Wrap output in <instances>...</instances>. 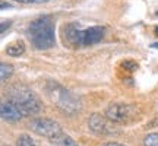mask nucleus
Returning <instances> with one entry per match:
<instances>
[{"mask_svg":"<svg viewBox=\"0 0 158 146\" xmlns=\"http://www.w3.org/2000/svg\"><path fill=\"white\" fill-rule=\"evenodd\" d=\"M101 146H124V145H120V143H116V142H108V143H104Z\"/></svg>","mask_w":158,"mask_h":146,"instance_id":"15","label":"nucleus"},{"mask_svg":"<svg viewBox=\"0 0 158 146\" xmlns=\"http://www.w3.org/2000/svg\"><path fill=\"white\" fill-rule=\"evenodd\" d=\"M28 37L37 50H48L56 44L54 23L50 16L38 18L28 26Z\"/></svg>","mask_w":158,"mask_h":146,"instance_id":"2","label":"nucleus"},{"mask_svg":"<svg viewBox=\"0 0 158 146\" xmlns=\"http://www.w3.org/2000/svg\"><path fill=\"white\" fill-rule=\"evenodd\" d=\"M152 47H158V43H155V44H154V45H152Z\"/></svg>","mask_w":158,"mask_h":146,"instance_id":"17","label":"nucleus"},{"mask_svg":"<svg viewBox=\"0 0 158 146\" xmlns=\"http://www.w3.org/2000/svg\"><path fill=\"white\" fill-rule=\"evenodd\" d=\"M0 114H2V118L9 123H18L23 117L21 110L12 101H3L0 104Z\"/></svg>","mask_w":158,"mask_h":146,"instance_id":"8","label":"nucleus"},{"mask_svg":"<svg viewBox=\"0 0 158 146\" xmlns=\"http://www.w3.org/2000/svg\"><path fill=\"white\" fill-rule=\"evenodd\" d=\"M107 117H102L100 114H92L88 118V126L91 130H94L98 135H111L114 132V129L108 124Z\"/></svg>","mask_w":158,"mask_h":146,"instance_id":"7","label":"nucleus"},{"mask_svg":"<svg viewBox=\"0 0 158 146\" xmlns=\"http://www.w3.org/2000/svg\"><path fill=\"white\" fill-rule=\"evenodd\" d=\"M29 129L35 132L37 135L48 137V139H54L56 136L62 135V129L60 126L50 118H44V117H38V118H32L29 121Z\"/></svg>","mask_w":158,"mask_h":146,"instance_id":"5","label":"nucleus"},{"mask_svg":"<svg viewBox=\"0 0 158 146\" xmlns=\"http://www.w3.org/2000/svg\"><path fill=\"white\" fill-rule=\"evenodd\" d=\"M10 25V22L7 23V26ZM5 28H6V22H2V32H5Z\"/></svg>","mask_w":158,"mask_h":146,"instance_id":"16","label":"nucleus"},{"mask_svg":"<svg viewBox=\"0 0 158 146\" xmlns=\"http://www.w3.org/2000/svg\"><path fill=\"white\" fill-rule=\"evenodd\" d=\"M10 101L16 104V107L21 110L23 116L37 114L41 110L38 96L34 92L25 86H13L10 89Z\"/></svg>","mask_w":158,"mask_h":146,"instance_id":"3","label":"nucleus"},{"mask_svg":"<svg viewBox=\"0 0 158 146\" xmlns=\"http://www.w3.org/2000/svg\"><path fill=\"white\" fill-rule=\"evenodd\" d=\"M157 15H158V12H157Z\"/></svg>","mask_w":158,"mask_h":146,"instance_id":"19","label":"nucleus"},{"mask_svg":"<svg viewBox=\"0 0 158 146\" xmlns=\"http://www.w3.org/2000/svg\"><path fill=\"white\" fill-rule=\"evenodd\" d=\"M143 146H158V133H151L145 136Z\"/></svg>","mask_w":158,"mask_h":146,"instance_id":"13","label":"nucleus"},{"mask_svg":"<svg viewBox=\"0 0 158 146\" xmlns=\"http://www.w3.org/2000/svg\"><path fill=\"white\" fill-rule=\"evenodd\" d=\"M16 146H38V143L28 135H21L16 139Z\"/></svg>","mask_w":158,"mask_h":146,"instance_id":"12","label":"nucleus"},{"mask_svg":"<svg viewBox=\"0 0 158 146\" xmlns=\"http://www.w3.org/2000/svg\"><path fill=\"white\" fill-rule=\"evenodd\" d=\"M50 85L53 88H48L47 92L50 95L51 101L54 102L62 111L68 112V114H75L76 111H79L81 102L70 91L64 89V88H62V86H59L56 83H50Z\"/></svg>","mask_w":158,"mask_h":146,"instance_id":"4","label":"nucleus"},{"mask_svg":"<svg viewBox=\"0 0 158 146\" xmlns=\"http://www.w3.org/2000/svg\"><path fill=\"white\" fill-rule=\"evenodd\" d=\"M51 143L54 146H78V143H76L70 136L64 135V133L56 136L54 139H51Z\"/></svg>","mask_w":158,"mask_h":146,"instance_id":"9","label":"nucleus"},{"mask_svg":"<svg viewBox=\"0 0 158 146\" xmlns=\"http://www.w3.org/2000/svg\"><path fill=\"white\" fill-rule=\"evenodd\" d=\"M106 29L102 26H91L81 29L76 23H68L63 26V41L72 47H89L95 45L104 38Z\"/></svg>","mask_w":158,"mask_h":146,"instance_id":"1","label":"nucleus"},{"mask_svg":"<svg viewBox=\"0 0 158 146\" xmlns=\"http://www.w3.org/2000/svg\"><path fill=\"white\" fill-rule=\"evenodd\" d=\"M155 32H157V34H158V28H157V29H155Z\"/></svg>","mask_w":158,"mask_h":146,"instance_id":"18","label":"nucleus"},{"mask_svg":"<svg viewBox=\"0 0 158 146\" xmlns=\"http://www.w3.org/2000/svg\"><path fill=\"white\" fill-rule=\"evenodd\" d=\"M135 107L126 102H113L106 110V117L113 123H127L135 116Z\"/></svg>","mask_w":158,"mask_h":146,"instance_id":"6","label":"nucleus"},{"mask_svg":"<svg viewBox=\"0 0 158 146\" xmlns=\"http://www.w3.org/2000/svg\"><path fill=\"white\" fill-rule=\"evenodd\" d=\"M12 73H13V67L10 64H6V63L0 64V80L2 82H6L12 76Z\"/></svg>","mask_w":158,"mask_h":146,"instance_id":"11","label":"nucleus"},{"mask_svg":"<svg viewBox=\"0 0 158 146\" xmlns=\"http://www.w3.org/2000/svg\"><path fill=\"white\" fill-rule=\"evenodd\" d=\"M19 3H45V2H50V0H15Z\"/></svg>","mask_w":158,"mask_h":146,"instance_id":"14","label":"nucleus"},{"mask_svg":"<svg viewBox=\"0 0 158 146\" xmlns=\"http://www.w3.org/2000/svg\"><path fill=\"white\" fill-rule=\"evenodd\" d=\"M6 53L12 57H18V56H22L25 53V44L22 41H16V43H12L7 48H6Z\"/></svg>","mask_w":158,"mask_h":146,"instance_id":"10","label":"nucleus"}]
</instances>
